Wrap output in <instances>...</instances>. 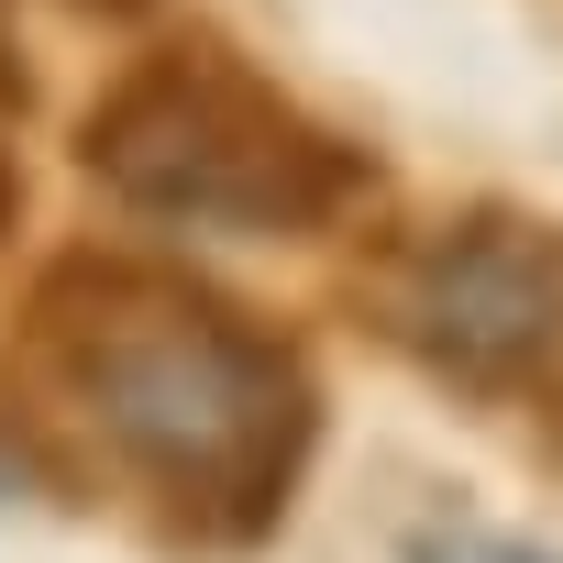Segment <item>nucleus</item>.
Here are the masks:
<instances>
[{"instance_id":"nucleus-1","label":"nucleus","mask_w":563,"mask_h":563,"mask_svg":"<svg viewBox=\"0 0 563 563\" xmlns=\"http://www.w3.org/2000/svg\"><path fill=\"white\" fill-rule=\"evenodd\" d=\"M12 376L45 387L199 541L276 530L321 442V387L299 343L265 332L243 299L199 288L188 265L122 254V243H78L34 276Z\"/></svg>"},{"instance_id":"nucleus-2","label":"nucleus","mask_w":563,"mask_h":563,"mask_svg":"<svg viewBox=\"0 0 563 563\" xmlns=\"http://www.w3.org/2000/svg\"><path fill=\"white\" fill-rule=\"evenodd\" d=\"M78 166L166 232H343L376 199V155L332 133L310 100H288L243 45L166 34L111 67V89L78 111Z\"/></svg>"},{"instance_id":"nucleus-3","label":"nucleus","mask_w":563,"mask_h":563,"mask_svg":"<svg viewBox=\"0 0 563 563\" xmlns=\"http://www.w3.org/2000/svg\"><path fill=\"white\" fill-rule=\"evenodd\" d=\"M365 332L431 365L464 398H541L563 409V221L475 199L365 254L354 276Z\"/></svg>"},{"instance_id":"nucleus-4","label":"nucleus","mask_w":563,"mask_h":563,"mask_svg":"<svg viewBox=\"0 0 563 563\" xmlns=\"http://www.w3.org/2000/svg\"><path fill=\"white\" fill-rule=\"evenodd\" d=\"M409 563H552V552L519 530H486V519H431V530H409Z\"/></svg>"},{"instance_id":"nucleus-5","label":"nucleus","mask_w":563,"mask_h":563,"mask_svg":"<svg viewBox=\"0 0 563 563\" xmlns=\"http://www.w3.org/2000/svg\"><path fill=\"white\" fill-rule=\"evenodd\" d=\"M34 100V67H23V45H12V0H0V122H12Z\"/></svg>"},{"instance_id":"nucleus-6","label":"nucleus","mask_w":563,"mask_h":563,"mask_svg":"<svg viewBox=\"0 0 563 563\" xmlns=\"http://www.w3.org/2000/svg\"><path fill=\"white\" fill-rule=\"evenodd\" d=\"M12 221H23V166H12V144H0V243H12Z\"/></svg>"},{"instance_id":"nucleus-7","label":"nucleus","mask_w":563,"mask_h":563,"mask_svg":"<svg viewBox=\"0 0 563 563\" xmlns=\"http://www.w3.org/2000/svg\"><path fill=\"white\" fill-rule=\"evenodd\" d=\"M67 12H89V23H144L155 0H67Z\"/></svg>"},{"instance_id":"nucleus-8","label":"nucleus","mask_w":563,"mask_h":563,"mask_svg":"<svg viewBox=\"0 0 563 563\" xmlns=\"http://www.w3.org/2000/svg\"><path fill=\"white\" fill-rule=\"evenodd\" d=\"M0 497H12V486H0Z\"/></svg>"}]
</instances>
